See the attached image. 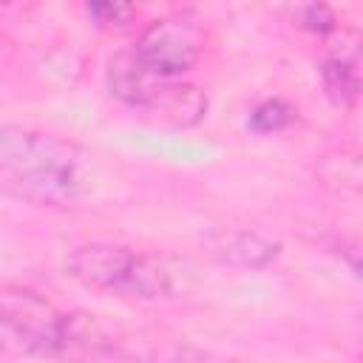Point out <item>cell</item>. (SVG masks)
I'll return each mask as SVG.
<instances>
[{
    "label": "cell",
    "instance_id": "2",
    "mask_svg": "<svg viewBox=\"0 0 363 363\" xmlns=\"http://www.w3.org/2000/svg\"><path fill=\"white\" fill-rule=\"evenodd\" d=\"M65 267L85 286L125 298L153 301L173 292V275L159 258L122 244H82L65 258Z\"/></svg>",
    "mask_w": 363,
    "mask_h": 363
},
{
    "label": "cell",
    "instance_id": "10",
    "mask_svg": "<svg viewBox=\"0 0 363 363\" xmlns=\"http://www.w3.org/2000/svg\"><path fill=\"white\" fill-rule=\"evenodd\" d=\"M332 11L326 6H306L303 9V26L312 28V31H326L332 28Z\"/></svg>",
    "mask_w": 363,
    "mask_h": 363
},
{
    "label": "cell",
    "instance_id": "3",
    "mask_svg": "<svg viewBox=\"0 0 363 363\" xmlns=\"http://www.w3.org/2000/svg\"><path fill=\"white\" fill-rule=\"evenodd\" d=\"M108 85H111V94L128 102L130 108L147 111L173 125H193L201 119L207 108V99L199 88L170 77L150 74L130 54H119L111 60Z\"/></svg>",
    "mask_w": 363,
    "mask_h": 363
},
{
    "label": "cell",
    "instance_id": "6",
    "mask_svg": "<svg viewBox=\"0 0 363 363\" xmlns=\"http://www.w3.org/2000/svg\"><path fill=\"white\" fill-rule=\"evenodd\" d=\"M323 88L332 102L337 105H352L357 96V74L349 62L343 60H329L323 65Z\"/></svg>",
    "mask_w": 363,
    "mask_h": 363
},
{
    "label": "cell",
    "instance_id": "11",
    "mask_svg": "<svg viewBox=\"0 0 363 363\" xmlns=\"http://www.w3.org/2000/svg\"><path fill=\"white\" fill-rule=\"evenodd\" d=\"M170 363H241V360L216 357V354H204V352H196V349H182V352H176V357Z\"/></svg>",
    "mask_w": 363,
    "mask_h": 363
},
{
    "label": "cell",
    "instance_id": "1",
    "mask_svg": "<svg viewBox=\"0 0 363 363\" xmlns=\"http://www.w3.org/2000/svg\"><path fill=\"white\" fill-rule=\"evenodd\" d=\"M99 184L94 156L74 139L0 125V190L37 204L74 210L91 201Z\"/></svg>",
    "mask_w": 363,
    "mask_h": 363
},
{
    "label": "cell",
    "instance_id": "5",
    "mask_svg": "<svg viewBox=\"0 0 363 363\" xmlns=\"http://www.w3.org/2000/svg\"><path fill=\"white\" fill-rule=\"evenodd\" d=\"M210 252L218 261L227 264H241V267H264L278 255V244L247 233V230H233V233H221L210 241Z\"/></svg>",
    "mask_w": 363,
    "mask_h": 363
},
{
    "label": "cell",
    "instance_id": "8",
    "mask_svg": "<svg viewBox=\"0 0 363 363\" xmlns=\"http://www.w3.org/2000/svg\"><path fill=\"white\" fill-rule=\"evenodd\" d=\"M0 349L3 352H17V354H23V352L34 354L17 315L11 312V306H0Z\"/></svg>",
    "mask_w": 363,
    "mask_h": 363
},
{
    "label": "cell",
    "instance_id": "7",
    "mask_svg": "<svg viewBox=\"0 0 363 363\" xmlns=\"http://www.w3.org/2000/svg\"><path fill=\"white\" fill-rule=\"evenodd\" d=\"M292 119H295V108L292 105H286L281 99H267L252 111L250 125L258 133H275V130H284Z\"/></svg>",
    "mask_w": 363,
    "mask_h": 363
},
{
    "label": "cell",
    "instance_id": "4",
    "mask_svg": "<svg viewBox=\"0 0 363 363\" xmlns=\"http://www.w3.org/2000/svg\"><path fill=\"white\" fill-rule=\"evenodd\" d=\"M145 71L159 77H182L190 71L201 57V34L199 28L184 17H164L153 20L142 37L136 40V48L130 54Z\"/></svg>",
    "mask_w": 363,
    "mask_h": 363
},
{
    "label": "cell",
    "instance_id": "9",
    "mask_svg": "<svg viewBox=\"0 0 363 363\" xmlns=\"http://www.w3.org/2000/svg\"><path fill=\"white\" fill-rule=\"evenodd\" d=\"M88 14L99 23V26H128V20L133 17L130 6H119V3H88Z\"/></svg>",
    "mask_w": 363,
    "mask_h": 363
}]
</instances>
